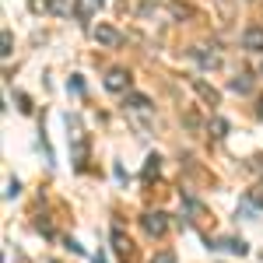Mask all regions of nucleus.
<instances>
[{
  "mask_svg": "<svg viewBox=\"0 0 263 263\" xmlns=\"http://www.w3.org/2000/svg\"><path fill=\"white\" fill-rule=\"evenodd\" d=\"M141 224H144V232L155 235V239H162L165 232H168V218H165L162 211H147V214L141 218Z\"/></svg>",
  "mask_w": 263,
  "mask_h": 263,
  "instance_id": "f257e3e1",
  "label": "nucleus"
},
{
  "mask_svg": "<svg viewBox=\"0 0 263 263\" xmlns=\"http://www.w3.org/2000/svg\"><path fill=\"white\" fill-rule=\"evenodd\" d=\"M242 46L253 49V53H263V28L260 25H249V28L242 32Z\"/></svg>",
  "mask_w": 263,
  "mask_h": 263,
  "instance_id": "f03ea898",
  "label": "nucleus"
},
{
  "mask_svg": "<svg viewBox=\"0 0 263 263\" xmlns=\"http://www.w3.org/2000/svg\"><path fill=\"white\" fill-rule=\"evenodd\" d=\"M95 42H102V46L112 49V46H120V42H123V35L112 28V25H99V28H95Z\"/></svg>",
  "mask_w": 263,
  "mask_h": 263,
  "instance_id": "7ed1b4c3",
  "label": "nucleus"
},
{
  "mask_svg": "<svg viewBox=\"0 0 263 263\" xmlns=\"http://www.w3.org/2000/svg\"><path fill=\"white\" fill-rule=\"evenodd\" d=\"M105 88H109V91H126V88H130V74H126V70H109V74H105Z\"/></svg>",
  "mask_w": 263,
  "mask_h": 263,
  "instance_id": "20e7f679",
  "label": "nucleus"
},
{
  "mask_svg": "<svg viewBox=\"0 0 263 263\" xmlns=\"http://www.w3.org/2000/svg\"><path fill=\"white\" fill-rule=\"evenodd\" d=\"M193 88H197V95H200V99L207 102V105H218V99H221V95H218V91H214L211 84H203L200 78H193Z\"/></svg>",
  "mask_w": 263,
  "mask_h": 263,
  "instance_id": "39448f33",
  "label": "nucleus"
},
{
  "mask_svg": "<svg viewBox=\"0 0 263 263\" xmlns=\"http://www.w3.org/2000/svg\"><path fill=\"white\" fill-rule=\"evenodd\" d=\"M81 7H78V0H53V14H60V18H70V14H78Z\"/></svg>",
  "mask_w": 263,
  "mask_h": 263,
  "instance_id": "423d86ee",
  "label": "nucleus"
},
{
  "mask_svg": "<svg viewBox=\"0 0 263 263\" xmlns=\"http://www.w3.org/2000/svg\"><path fill=\"white\" fill-rule=\"evenodd\" d=\"M249 88H253V78H249V74H239V78L232 81V91H239V95H246Z\"/></svg>",
  "mask_w": 263,
  "mask_h": 263,
  "instance_id": "0eeeda50",
  "label": "nucleus"
},
{
  "mask_svg": "<svg viewBox=\"0 0 263 263\" xmlns=\"http://www.w3.org/2000/svg\"><path fill=\"white\" fill-rule=\"evenodd\" d=\"M224 249H228V253H235V256H246V242L242 239H224Z\"/></svg>",
  "mask_w": 263,
  "mask_h": 263,
  "instance_id": "6e6552de",
  "label": "nucleus"
},
{
  "mask_svg": "<svg viewBox=\"0 0 263 263\" xmlns=\"http://www.w3.org/2000/svg\"><path fill=\"white\" fill-rule=\"evenodd\" d=\"M28 7L35 14H46V11H53V0H28Z\"/></svg>",
  "mask_w": 263,
  "mask_h": 263,
  "instance_id": "1a4fd4ad",
  "label": "nucleus"
},
{
  "mask_svg": "<svg viewBox=\"0 0 263 263\" xmlns=\"http://www.w3.org/2000/svg\"><path fill=\"white\" fill-rule=\"evenodd\" d=\"M193 57H197L203 67H214V63H218V57H214V53H203V49H193Z\"/></svg>",
  "mask_w": 263,
  "mask_h": 263,
  "instance_id": "9d476101",
  "label": "nucleus"
},
{
  "mask_svg": "<svg viewBox=\"0 0 263 263\" xmlns=\"http://www.w3.org/2000/svg\"><path fill=\"white\" fill-rule=\"evenodd\" d=\"M126 105H130V109H147L151 102L144 99V95H126Z\"/></svg>",
  "mask_w": 263,
  "mask_h": 263,
  "instance_id": "9b49d317",
  "label": "nucleus"
},
{
  "mask_svg": "<svg viewBox=\"0 0 263 263\" xmlns=\"http://www.w3.org/2000/svg\"><path fill=\"white\" fill-rule=\"evenodd\" d=\"M211 130H214V137H224V134H228V123H224L221 116H214V123H211Z\"/></svg>",
  "mask_w": 263,
  "mask_h": 263,
  "instance_id": "f8f14e48",
  "label": "nucleus"
},
{
  "mask_svg": "<svg viewBox=\"0 0 263 263\" xmlns=\"http://www.w3.org/2000/svg\"><path fill=\"white\" fill-rule=\"evenodd\" d=\"M151 176H158V155L147 158V165H144V179H151Z\"/></svg>",
  "mask_w": 263,
  "mask_h": 263,
  "instance_id": "ddd939ff",
  "label": "nucleus"
},
{
  "mask_svg": "<svg viewBox=\"0 0 263 263\" xmlns=\"http://www.w3.org/2000/svg\"><path fill=\"white\" fill-rule=\"evenodd\" d=\"M0 53L11 57V32H7V28H4V35H0Z\"/></svg>",
  "mask_w": 263,
  "mask_h": 263,
  "instance_id": "4468645a",
  "label": "nucleus"
},
{
  "mask_svg": "<svg viewBox=\"0 0 263 263\" xmlns=\"http://www.w3.org/2000/svg\"><path fill=\"white\" fill-rule=\"evenodd\" d=\"M155 263H176V253H158Z\"/></svg>",
  "mask_w": 263,
  "mask_h": 263,
  "instance_id": "2eb2a0df",
  "label": "nucleus"
},
{
  "mask_svg": "<svg viewBox=\"0 0 263 263\" xmlns=\"http://www.w3.org/2000/svg\"><path fill=\"white\" fill-rule=\"evenodd\" d=\"M18 190H21L18 179H11V182H7V197H18Z\"/></svg>",
  "mask_w": 263,
  "mask_h": 263,
  "instance_id": "dca6fc26",
  "label": "nucleus"
},
{
  "mask_svg": "<svg viewBox=\"0 0 263 263\" xmlns=\"http://www.w3.org/2000/svg\"><path fill=\"white\" fill-rule=\"evenodd\" d=\"M260 120H263V99H260Z\"/></svg>",
  "mask_w": 263,
  "mask_h": 263,
  "instance_id": "f3484780",
  "label": "nucleus"
},
{
  "mask_svg": "<svg viewBox=\"0 0 263 263\" xmlns=\"http://www.w3.org/2000/svg\"><path fill=\"white\" fill-rule=\"evenodd\" d=\"M99 4H102V0H99Z\"/></svg>",
  "mask_w": 263,
  "mask_h": 263,
  "instance_id": "a211bd4d",
  "label": "nucleus"
}]
</instances>
